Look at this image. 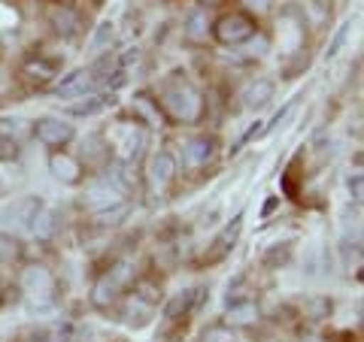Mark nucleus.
<instances>
[{"instance_id":"0eeeda50","label":"nucleus","mask_w":364,"mask_h":342,"mask_svg":"<svg viewBox=\"0 0 364 342\" xmlns=\"http://www.w3.org/2000/svg\"><path fill=\"white\" fill-rule=\"evenodd\" d=\"M215 149H219L215 136L198 133V136H191V140L182 145V161H186L188 170H200V167H207L213 158H215Z\"/></svg>"},{"instance_id":"aec40b11","label":"nucleus","mask_w":364,"mask_h":342,"mask_svg":"<svg viewBox=\"0 0 364 342\" xmlns=\"http://www.w3.org/2000/svg\"><path fill=\"white\" fill-rule=\"evenodd\" d=\"M109 106H116V97L112 94H91L85 104H76L67 109V116H97V112H104Z\"/></svg>"},{"instance_id":"b1692460","label":"nucleus","mask_w":364,"mask_h":342,"mask_svg":"<svg viewBox=\"0 0 364 342\" xmlns=\"http://www.w3.org/2000/svg\"><path fill=\"white\" fill-rule=\"evenodd\" d=\"M25 73L31 79H37V82H49V79H55V73H58V64L55 61H46V58H37V61H28Z\"/></svg>"},{"instance_id":"72a5a7b5","label":"nucleus","mask_w":364,"mask_h":342,"mask_svg":"<svg viewBox=\"0 0 364 342\" xmlns=\"http://www.w3.org/2000/svg\"><path fill=\"white\" fill-rule=\"evenodd\" d=\"M349 191H352V197L355 200H361V194H364V179H361V173H355L349 179Z\"/></svg>"},{"instance_id":"6e6552de","label":"nucleus","mask_w":364,"mask_h":342,"mask_svg":"<svg viewBox=\"0 0 364 342\" xmlns=\"http://www.w3.org/2000/svg\"><path fill=\"white\" fill-rule=\"evenodd\" d=\"M49 173L61 182V185H79L82 182V161H79L76 155H70V152H52L49 155Z\"/></svg>"},{"instance_id":"a878e982","label":"nucleus","mask_w":364,"mask_h":342,"mask_svg":"<svg viewBox=\"0 0 364 342\" xmlns=\"http://www.w3.org/2000/svg\"><path fill=\"white\" fill-rule=\"evenodd\" d=\"M328 315H331V300L328 297H313L306 303V318H310V321H325Z\"/></svg>"},{"instance_id":"c756f323","label":"nucleus","mask_w":364,"mask_h":342,"mask_svg":"<svg viewBox=\"0 0 364 342\" xmlns=\"http://www.w3.org/2000/svg\"><path fill=\"white\" fill-rule=\"evenodd\" d=\"M240 4L246 6L243 13H249V16H261V13H267V9L273 6V0H240Z\"/></svg>"},{"instance_id":"5701e85b","label":"nucleus","mask_w":364,"mask_h":342,"mask_svg":"<svg viewBox=\"0 0 364 342\" xmlns=\"http://www.w3.org/2000/svg\"><path fill=\"white\" fill-rule=\"evenodd\" d=\"M112 182H116V188H122V191H134L136 188V167L134 164H128V161H116L112 164Z\"/></svg>"},{"instance_id":"dca6fc26","label":"nucleus","mask_w":364,"mask_h":342,"mask_svg":"<svg viewBox=\"0 0 364 342\" xmlns=\"http://www.w3.org/2000/svg\"><path fill=\"white\" fill-rule=\"evenodd\" d=\"M261 318V309L255 300H240V303H228V324L231 327H249Z\"/></svg>"},{"instance_id":"473e14b6","label":"nucleus","mask_w":364,"mask_h":342,"mask_svg":"<svg viewBox=\"0 0 364 342\" xmlns=\"http://www.w3.org/2000/svg\"><path fill=\"white\" fill-rule=\"evenodd\" d=\"M291 109H294V100H289V104H286V106H282V109L277 112V116H273V121L267 124V131H273V128H277V124H279V121H286V118H289V112H291Z\"/></svg>"},{"instance_id":"423d86ee","label":"nucleus","mask_w":364,"mask_h":342,"mask_svg":"<svg viewBox=\"0 0 364 342\" xmlns=\"http://www.w3.org/2000/svg\"><path fill=\"white\" fill-rule=\"evenodd\" d=\"M33 136H37L43 145H49V149H61V145H67L73 140L76 131H73L70 121L55 118V116H43V118L33 121Z\"/></svg>"},{"instance_id":"7c9ffc66","label":"nucleus","mask_w":364,"mask_h":342,"mask_svg":"<svg viewBox=\"0 0 364 342\" xmlns=\"http://www.w3.org/2000/svg\"><path fill=\"white\" fill-rule=\"evenodd\" d=\"M277 260H279V264H286V260H289V246H282V248H273V252H267L264 264H267V267H273Z\"/></svg>"},{"instance_id":"4be33fe9","label":"nucleus","mask_w":364,"mask_h":342,"mask_svg":"<svg viewBox=\"0 0 364 342\" xmlns=\"http://www.w3.org/2000/svg\"><path fill=\"white\" fill-rule=\"evenodd\" d=\"M207 33H210V18H207V13H203V9H198V13L188 16L186 40H188V43H203V40H207Z\"/></svg>"},{"instance_id":"39448f33","label":"nucleus","mask_w":364,"mask_h":342,"mask_svg":"<svg viewBox=\"0 0 364 342\" xmlns=\"http://www.w3.org/2000/svg\"><path fill=\"white\" fill-rule=\"evenodd\" d=\"M107 143H112V149L119 152L116 161H128V164H134L136 158H140L143 145H146V133L140 131V124H136V121H134V124H119L116 133L107 136Z\"/></svg>"},{"instance_id":"c85d7f7f","label":"nucleus","mask_w":364,"mask_h":342,"mask_svg":"<svg viewBox=\"0 0 364 342\" xmlns=\"http://www.w3.org/2000/svg\"><path fill=\"white\" fill-rule=\"evenodd\" d=\"M18 252H21L18 239H13L9 233H0V258H18Z\"/></svg>"},{"instance_id":"9d476101","label":"nucleus","mask_w":364,"mask_h":342,"mask_svg":"<svg viewBox=\"0 0 364 342\" xmlns=\"http://www.w3.org/2000/svg\"><path fill=\"white\" fill-rule=\"evenodd\" d=\"M240 231H243V215H237V219L228 224L219 236L213 239V246H210V252L203 255V260H207V264H215V260H222V258L234 248V243H237V236H240Z\"/></svg>"},{"instance_id":"cd10ccee","label":"nucleus","mask_w":364,"mask_h":342,"mask_svg":"<svg viewBox=\"0 0 364 342\" xmlns=\"http://www.w3.org/2000/svg\"><path fill=\"white\" fill-rule=\"evenodd\" d=\"M112 37H116V25H112V21H104V25L97 28L95 40H91V49H104V45L112 43Z\"/></svg>"},{"instance_id":"2eb2a0df","label":"nucleus","mask_w":364,"mask_h":342,"mask_svg":"<svg viewBox=\"0 0 364 342\" xmlns=\"http://www.w3.org/2000/svg\"><path fill=\"white\" fill-rule=\"evenodd\" d=\"M273 100V82L270 79H255L243 88V106L246 109H261Z\"/></svg>"},{"instance_id":"1a4fd4ad","label":"nucleus","mask_w":364,"mask_h":342,"mask_svg":"<svg viewBox=\"0 0 364 342\" xmlns=\"http://www.w3.org/2000/svg\"><path fill=\"white\" fill-rule=\"evenodd\" d=\"M21 288H25V294H31V297H43L49 303L55 294V279L46 267H28L25 276H21Z\"/></svg>"},{"instance_id":"393cba45","label":"nucleus","mask_w":364,"mask_h":342,"mask_svg":"<svg viewBox=\"0 0 364 342\" xmlns=\"http://www.w3.org/2000/svg\"><path fill=\"white\" fill-rule=\"evenodd\" d=\"M200 342H237V330L231 324H210L200 333Z\"/></svg>"},{"instance_id":"20e7f679","label":"nucleus","mask_w":364,"mask_h":342,"mask_svg":"<svg viewBox=\"0 0 364 342\" xmlns=\"http://www.w3.org/2000/svg\"><path fill=\"white\" fill-rule=\"evenodd\" d=\"M131 279V267L128 264H116L107 276H100L95 291H91V300H95L97 309H109L112 303L119 300V291L124 288V282Z\"/></svg>"},{"instance_id":"c9c22d12","label":"nucleus","mask_w":364,"mask_h":342,"mask_svg":"<svg viewBox=\"0 0 364 342\" xmlns=\"http://www.w3.org/2000/svg\"><path fill=\"white\" fill-rule=\"evenodd\" d=\"M277 203H279V197H270V200H267V206H264V215H270L273 209H277Z\"/></svg>"},{"instance_id":"6ab92c4d","label":"nucleus","mask_w":364,"mask_h":342,"mask_svg":"<svg viewBox=\"0 0 364 342\" xmlns=\"http://www.w3.org/2000/svg\"><path fill=\"white\" fill-rule=\"evenodd\" d=\"M58 219H61L58 209L43 206V209L37 212V219H33V227H31V231L37 233V239H43V243H46V239H52L55 231H58Z\"/></svg>"},{"instance_id":"f3484780","label":"nucleus","mask_w":364,"mask_h":342,"mask_svg":"<svg viewBox=\"0 0 364 342\" xmlns=\"http://www.w3.org/2000/svg\"><path fill=\"white\" fill-rule=\"evenodd\" d=\"M128 215H131V203L128 200H116V203H109V206L97 209L95 212V221L100 227H119L122 221H128Z\"/></svg>"},{"instance_id":"ddd939ff","label":"nucleus","mask_w":364,"mask_h":342,"mask_svg":"<svg viewBox=\"0 0 364 342\" xmlns=\"http://www.w3.org/2000/svg\"><path fill=\"white\" fill-rule=\"evenodd\" d=\"M95 73H91V67L88 70H76V73H70L67 79H61L58 85H55V94L58 97H82L85 91H91L95 88Z\"/></svg>"},{"instance_id":"9b49d317","label":"nucleus","mask_w":364,"mask_h":342,"mask_svg":"<svg viewBox=\"0 0 364 342\" xmlns=\"http://www.w3.org/2000/svg\"><path fill=\"white\" fill-rule=\"evenodd\" d=\"M179 173V164H176V158L170 155V152H155L152 155V164H149V176H152V185L155 188H167V185H173V179Z\"/></svg>"},{"instance_id":"412c9836","label":"nucleus","mask_w":364,"mask_h":342,"mask_svg":"<svg viewBox=\"0 0 364 342\" xmlns=\"http://www.w3.org/2000/svg\"><path fill=\"white\" fill-rule=\"evenodd\" d=\"M134 300L152 309V306H158V303L164 300V291H161V285H158V282L140 279V282H134Z\"/></svg>"},{"instance_id":"2f4dec72","label":"nucleus","mask_w":364,"mask_h":342,"mask_svg":"<svg viewBox=\"0 0 364 342\" xmlns=\"http://www.w3.org/2000/svg\"><path fill=\"white\" fill-rule=\"evenodd\" d=\"M346 33H349V25H343V28H340V33L334 37V43L328 45V58H334V55H337V49H340V45H343V40H346Z\"/></svg>"},{"instance_id":"a211bd4d","label":"nucleus","mask_w":364,"mask_h":342,"mask_svg":"<svg viewBox=\"0 0 364 342\" xmlns=\"http://www.w3.org/2000/svg\"><path fill=\"white\" fill-rule=\"evenodd\" d=\"M200 294H203V288H186V291H179L176 297L167 303L164 315H167V318H179V315H188L191 309H195V303L200 300Z\"/></svg>"},{"instance_id":"f03ea898","label":"nucleus","mask_w":364,"mask_h":342,"mask_svg":"<svg viewBox=\"0 0 364 342\" xmlns=\"http://www.w3.org/2000/svg\"><path fill=\"white\" fill-rule=\"evenodd\" d=\"M255 31H258L255 16L243 13V9L225 13V16L213 25L215 40H219L222 45H240V43H246V40H252V37H255Z\"/></svg>"},{"instance_id":"f257e3e1","label":"nucleus","mask_w":364,"mask_h":342,"mask_svg":"<svg viewBox=\"0 0 364 342\" xmlns=\"http://www.w3.org/2000/svg\"><path fill=\"white\" fill-rule=\"evenodd\" d=\"M158 91H161L164 109L176 121H198L203 116V97H200V91L191 85L188 79H182L179 73H173V79H167V82L158 88Z\"/></svg>"},{"instance_id":"7ed1b4c3","label":"nucleus","mask_w":364,"mask_h":342,"mask_svg":"<svg viewBox=\"0 0 364 342\" xmlns=\"http://www.w3.org/2000/svg\"><path fill=\"white\" fill-rule=\"evenodd\" d=\"M40 209H43L40 197H18L0 209V224H4L6 231H31Z\"/></svg>"},{"instance_id":"4468645a","label":"nucleus","mask_w":364,"mask_h":342,"mask_svg":"<svg viewBox=\"0 0 364 342\" xmlns=\"http://www.w3.org/2000/svg\"><path fill=\"white\" fill-rule=\"evenodd\" d=\"M134 116H136V124L164 128V112H161V106H158V100H152L149 94H136L134 97Z\"/></svg>"},{"instance_id":"f704fd0d","label":"nucleus","mask_w":364,"mask_h":342,"mask_svg":"<svg viewBox=\"0 0 364 342\" xmlns=\"http://www.w3.org/2000/svg\"><path fill=\"white\" fill-rule=\"evenodd\" d=\"M131 61H136V49H134V45H131V49H124V55H122V61H119V64H122V67H128Z\"/></svg>"},{"instance_id":"bb28decb","label":"nucleus","mask_w":364,"mask_h":342,"mask_svg":"<svg viewBox=\"0 0 364 342\" xmlns=\"http://www.w3.org/2000/svg\"><path fill=\"white\" fill-rule=\"evenodd\" d=\"M18 143L13 140V136H0V164H9V161H18Z\"/></svg>"},{"instance_id":"f8f14e48","label":"nucleus","mask_w":364,"mask_h":342,"mask_svg":"<svg viewBox=\"0 0 364 342\" xmlns=\"http://www.w3.org/2000/svg\"><path fill=\"white\" fill-rule=\"evenodd\" d=\"M49 25L58 37L73 40V37H79V31H82V18H79L70 6H52L49 9Z\"/></svg>"}]
</instances>
